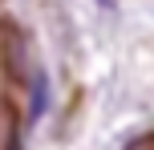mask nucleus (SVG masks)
<instances>
[{"instance_id":"nucleus-1","label":"nucleus","mask_w":154,"mask_h":150,"mask_svg":"<svg viewBox=\"0 0 154 150\" xmlns=\"http://www.w3.org/2000/svg\"><path fill=\"white\" fill-rule=\"evenodd\" d=\"M0 53H4V73H8V81H16V85L24 89L29 77L37 73V65H32V57H29V37H24L12 20L0 24Z\"/></svg>"},{"instance_id":"nucleus-2","label":"nucleus","mask_w":154,"mask_h":150,"mask_svg":"<svg viewBox=\"0 0 154 150\" xmlns=\"http://www.w3.org/2000/svg\"><path fill=\"white\" fill-rule=\"evenodd\" d=\"M0 150H24V134H20V118L12 106L0 110Z\"/></svg>"},{"instance_id":"nucleus-3","label":"nucleus","mask_w":154,"mask_h":150,"mask_svg":"<svg viewBox=\"0 0 154 150\" xmlns=\"http://www.w3.org/2000/svg\"><path fill=\"white\" fill-rule=\"evenodd\" d=\"M24 89H29V122H41V114H45V106H49V77L37 69Z\"/></svg>"},{"instance_id":"nucleus-4","label":"nucleus","mask_w":154,"mask_h":150,"mask_svg":"<svg viewBox=\"0 0 154 150\" xmlns=\"http://www.w3.org/2000/svg\"><path fill=\"white\" fill-rule=\"evenodd\" d=\"M122 150H154V134H138V138H130Z\"/></svg>"},{"instance_id":"nucleus-5","label":"nucleus","mask_w":154,"mask_h":150,"mask_svg":"<svg viewBox=\"0 0 154 150\" xmlns=\"http://www.w3.org/2000/svg\"><path fill=\"white\" fill-rule=\"evenodd\" d=\"M97 4H101V8H118V0H97Z\"/></svg>"}]
</instances>
